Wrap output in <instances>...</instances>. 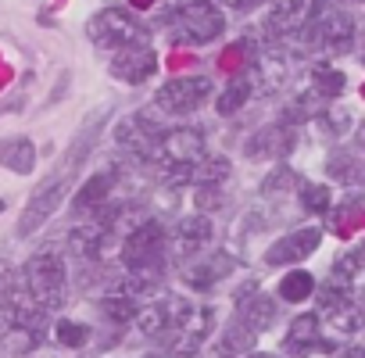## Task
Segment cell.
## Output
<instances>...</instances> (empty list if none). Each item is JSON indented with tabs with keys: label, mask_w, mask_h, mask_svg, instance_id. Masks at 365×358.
<instances>
[{
	"label": "cell",
	"mask_w": 365,
	"mask_h": 358,
	"mask_svg": "<svg viewBox=\"0 0 365 358\" xmlns=\"http://www.w3.org/2000/svg\"><path fill=\"white\" fill-rule=\"evenodd\" d=\"M251 93H255V86H251L247 79H233V83L226 86V93L219 97V115H222V118L237 115V111L251 101Z\"/></svg>",
	"instance_id": "cell-21"
},
{
	"label": "cell",
	"mask_w": 365,
	"mask_h": 358,
	"mask_svg": "<svg viewBox=\"0 0 365 358\" xmlns=\"http://www.w3.org/2000/svg\"><path fill=\"white\" fill-rule=\"evenodd\" d=\"M255 337H258V333H255L247 322H240V319H237V322L222 333V340H219V354H222V358H233L237 351H247Z\"/></svg>",
	"instance_id": "cell-20"
},
{
	"label": "cell",
	"mask_w": 365,
	"mask_h": 358,
	"mask_svg": "<svg viewBox=\"0 0 365 358\" xmlns=\"http://www.w3.org/2000/svg\"><path fill=\"white\" fill-rule=\"evenodd\" d=\"M361 265H365V251H347V255H340V258L333 262V280H336L340 287H347V283L358 276Z\"/></svg>",
	"instance_id": "cell-24"
},
{
	"label": "cell",
	"mask_w": 365,
	"mask_h": 358,
	"mask_svg": "<svg viewBox=\"0 0 365 358\" xmlns=\"http://www.w3.org/2000/svg\"><path fill=\"white\" fill-rule=\"evenodd\" d=\"M301 205L312 212V215H322V212H329V190L326 187H301Z\"/></svg>",
	"instance_id": "cell-26"
},
{
	"label": "cell",
	"mask_w": 365,
	"mask_h": 358,
	"mask_svg": "<svg viewBox=\"0 0 365 358\" xmlns=\"http://www.w3.org/2000/svg\"><path fill=\"white\" fill-rule=\"evenodd\" d=\"M230 179V161L226 158H205L194 165V187H222Z\"/></svg>",
	"instance_id": "cell-19"
},
{
	"label": "cell",
	"mask_w": 365,
	"mask_h": 358,
	"mask_svg": "<svg viewBox=\"0 0 365 358\" xmlns=\"http://www.w3.org/2000/svg\"><path fill=\"white\" fill-rule=\"evenodd\" d=\"M247 358H272V354H247Z\"/></svg>",
	"instance_id": "cell-30"
},
{
	"label": "cell",
	"mask_w": 365,
	"mask_h": 358,
	"mask_svg": "<svg viewBox=\"0 0 365 358\" xmlns=\"http://www.w3.org/2000/svg\"><path fill=\"white\" fill-rule=\"evenodd\" d=\"M154 72H158V58H154V51L143 47V44L122 47V51H115V58H111V76L122 79V83H143V79H150Z\"/></svg>",
	"instance_id": "cell-8"
},
{
	"label": "cell",
	"mask_w": 365,
	"mask_h": 358,
	"mask_svg": "<svg viewBox=\"0 0 365 358\" xmlns=\"http://www.w3.org/2000/svg\"><path fill=\"white\" fill-rule=\"evenodd\" d=\"M294 187H301L297 172H294V168H287V165H279V168H272V172L265 175V183H262V198H265V201H276V198H287Z\"/></svg>",
	"instance_id": "cell-18"
},
{
	"label": "cell",
	"mask_w": 365,
	"mask_h": 358,
	"mask_svg": "<svg viewBox=\"0 0 365 358\" xmlns=\"http://www.w3.org/2000/svg\"><path fill=\"white\" fill-rule=\"evenodd\" d=\"M315 337H319V319L308 312V315H297L294 322H290V333H287V340H283V351L290 354V358H301V354H308L312 347H315Z\"/></svg>",
	"instance_id": "cell-16"
},
{
	"label": "cell",
	"mask_w": 365,
	"mask_h": 358,
	"mask_svg": "<svg viewBox=\"0 0 365 358\" xmlns=\"http://www.w3.org/2000/svg\"><path fill=\"white\" fill-rule=\"evenodd\" d=\"M54 337H58L65 347H83V344L90 340V326L72 322V319H61V322L54 326Z\"/></svg>",
	"instance_id": "cell-25"
},
{
	"label": "cell",
	"mask_w": 365,
	"mask_h": 358,
	"mask_svg": "<svg viewBox=\"0 0 365 358\" xmlns=\"http://www.w3.org/2000/svg\"><path fill=\"white\" fill-rule=\"evenodd\" d=\"M212 97V79L208 76H187V79H172L154 93V104L165 115H190Z\"/></svg>",
	"instance_id": "cell-6"
},
{
	"label": "cell",
	"mask_w": 365,
	"mask_h": 358,
	"mask_svg": "<svg viewBox=\"0 0 365 358\" xmlns=\"http://www.w3.org/2000/svg\"><path fill=\"white\" fill-rule=\"evenodd\" d=\"M351 168H354L351 158H329V175H336V179H358L361 172H351Z\"/></svg>",
	"instance_id": "cell-27"
},
{
	"label": "cell",
	"mask_w": 365,
	"mask_h": 358,
	"mask_svg": "<svg viewBox=\"0 0 365 358\" xmlns=\"http://www.w3.org/2000/svg\"><path fill=\"white\" fill-rule=\"evenodd\" d=\"M283 150H290V129L279 122V126H265L251 136V143L244 147L247 158H279Z\"/></svg>",
	"instance_id": "cell-14"
},
{
	"label": "cell",
	"mask_w": 365,
	"mask_h": 358,
	"mask_svg": "<svg viewBox=\"0 0 365 358\" xmlns=\"http://www.w3.org/2000/svg\"><path fill=\"white\" fill-rule=\"evenodd\" d=\"M165 244H168V233H165V226H161L158 219L140 223V226L125 237V244H122V262H125V269H129L147 290H150V287L158 283V276H161Z\"/></svg>",
	"instance_id": "cell-1"
},
{
	"label": "cell",
	"mask_w": 365,
	"mask_h": 358,
	"mask_svg": "<svg viewBox=\"0 0 365 358\" xmlns=\"http://www.w3.org/2000/svg\"><path fill=\"white\" fill-rule=\"evenodd\" d=\"M312 294H315L312 272H290V276L279 283V297L290 301V305H297V301H304V297H312Z\"/></svg>",
	"instance_id": "cell-22"
},
{
	"label": "cell",
	"mask_w": 365,
	"mask_h": 358,
	"mask_svg": "<svg viewBox=\"0 0 365 358\" xmlns=\"http://www.w3.org/2000/svg\"><path fill=\"white\" fill-rule=\"evenodd\" d=\"M11 287H15V269H11L4 258H0V297H4Z\"/></svg>",
	"instance_id": "cell-29"
},
{
	"label": "cell",
	"mask_w": 365,
	"mask_h": 358,
	"mask_svg": "<svg viewBox=\"0 0 365 358\" xmlns=\"http://www.w3.org/2000/svg\"><path fill=\"white\" fill-rule=\"evenodd\" d=\"M0 212H4V201H0Z\"/></svg>",
	"instance_id": "cell-32"
},
{
	"label": "cell",
	"mask_w": 365,
	"mask_h": 358,
	"mask_svg": "<svg viewBox=\"0 0 365 358\" xmlns=\"http://www.w3.org/2000/svg\"><path fill=\"white\" fill-rule=\"evenodd\" d=\"M344 90V76L336 72V68H329V65H315L312 68V93H319V97H336Z\"/></svg>",
	"instance_id": "cell-23"
},
{
	"label": "cell",
	"mask_w": 365,
	"mask_h": 358,
	"mask_svg": "<svg viewBox=\"0 0 365 358\" xmlns=\"http://www.w3.org/2000/svg\"><path fill=\"white\" fill-rule=\"evenodd\" d=\"M322 122H326V129H329V133H344V129L351 126L347 111H326V115H322Z\"/></svg>",
	"instance_id": "cell-28"
},
{
	"label": "cell",
	"mask_w": 365,
	"mask_h": 358,
	"mask_svg": "<svg viewBox=\"0 0 365 358\" xmlns=\"http://www.w3.org/2000/svg\"><path fill=\"white\" fill-rule=\"evenodd\" d=\"M0 165L26 175L36 168V147L29 136H8V140H0Z\"/></svg>",
	"instance_id": "cell-15"
},
{
	"label": "cell",
	"mask_w": 365,
	"mask_h": 358,
	"mask_svg": "<svg viewBox=\"0 0 365 358\" xmlns=\"http://www.w3.org/2000/svg\"><path fill=\"white\" fill-rule=\"evenodd\" d=\"M240 322H247L255 333H262V329H269L272 322H276V301H269V297H262V294H255V297H244L240 301V315H237Z\"/></svg>",
	"instance_id": "cell-17"
},
{
	"label": "cell",
	"mask_w": 365,
	"mask_h": 358,
	"mask_svg": "<svg viewBox=\"0 0 365 358\" xmlns=\"http://www.w3.org/2000/svg\"><path fill=\"white\" fill-rule=\"evenodd\" d=\"M208 240H212V223H208V215H187V219H179V223L172 226V251H175L179 258L201 255V251L208 247Z\"/></svg>",
	"instance_id": "cell-9"
},
{
	"label": "cell",
	"mask_w": 365,
	"mask_h": 358,
	"mask_svg": "<svg viewBox=\"0 0 365 358\" xmlns=\"http://www.w3.org/2000/svg\"><path fill=\"white\" fill-rule=\"evenodd\" d=\"M222 26H226V19L212 0H187V4H179L168 15V36L175 44H187V47L212 44L222 33Z\"/></svg>",
	"instance_id": "cell-2"
},
{
	"label": "cell",
	"mask_w": 365,
	"mask_h": 358,
	"mask_svg": "<svg viewBox=\"0 0 365 358\" xmlns=\"http://www.w3.org/2000/svg\"><path fill=\"white\" fill-rule=\"evenodd\" d=\"M233 272V258L226 251H212V255H194L187 265H182V280H187L194 290H212L215 283H222Z\"/></svg>",
	"instance_id": "cell-7"
},
{
	"label": "cell",
	"mask_w": 365,
	"mask_h": 358,
	"mask_svg": "<svg viewBox=\"0 0 365 358\" xmlns=\"http://www.w3.org/2000/svg\"><path fill=\"white\" fill-rule=\"evenodd\" d=\"M86 33H90V40L97 47H108V51L136 47V44L147 40V29L129 11H122V8H104L101 15H93L90 26H86Z\"/></svg>",
	"instance_id": "cell-4"
},
{
	"label": "cell",
	"mask_w": 365,
	"mask_h": 358,
	"mask_svg": "<svg viewBox=\"0 0 365 358\" xmlns=\"http://www.w3.org/2000/svg\"><path fill=\"white\" fill-rule=\"evenodd\" d=\"M361 147H365V126H361Z\"/></svg>",
	"instance_id": "cell-31"
},
{
	"label": "cell",
	"mask_w": 365,
	"mask_h": 358,
	"mask_svg": "<svg viewBox=\"0 0 365 358\" xmlns=\"http://www.w3.org/2000/svg\"><path fill=\"white\" fill-rule=\"evenodd\" d=\"M312 4L315 0H272V8L265 15V29L272 36H279V33H290V29L304 26L308 15H312Z\"/></svg>",
	"instance_id": "cell-12"
},
{
	"label": "cell",
	"mask_w": 365,
	"mask_h": 358,
	"mask_svg": "<svg viewBox=\"0 0 365 358\" xmlns=\"http://www.w3.org/2000/svg\"><path fill=\"white\" fill-rule=\"evenodd\" d=\"M22 287H26L47 312L58 308L61 297H65V262H61V255H54V251L33 255V258L26 262V269H22Z\"/></svg>",
	"instance_id": "cell-3"
},
{
	"label": "cell",
	"mask_w": 365,
	"mask_h": 358,
	"mask_svg": "<svg viewBox=\"0 0 365 358\" xmlns=\"http://www.w3.org/2000/svg\"><path fill=\"white\" fill-rule=\"evenodd\" d=\"M68 179H72V172H58V175H51V179H43V183L36 187V194L29 198V205H26V212H22V219H19V237H33L58 208H61V201H65V194H68Z\"/></svg>",
	"instance_id": "cell-5"
},
{
	"label": "cell",
	"mask_w": 365,
	"mask_h": 358,
	"mask_svg": "<svg viewBox=\"0 0 365 358\" xmlns=\"http://www.w3.org/2000/svg\"><path fill=\"white\" fill-rule=\"evenodd\" d=\"M319 240H322L319 226L294 230V233H287L283 240H276V244L269 247L265 262H269V265H290V262H301V258H308V255L319 247Z\"/></svg>",
	"instance_id": "cell-10"
},
{
	"label": "cell",
	"mask_w": 365,
	"mask_h": 358,
	"mask_svg": "<svg viewBox=\"0 0 365 358\" xmlns=\"http://www.w3.org/2000/svg\"><path fill=\"white\" fill-rule=\"evenodd\" d=\"M115 179H118V172H115V168L93 172V175L86 179V183L76 190L72 208H76V212H93V208H104V205H108V198H111V190H115Z\"/></svg>",
	"instance_id": "cell-13"
},
{
	"label": "cell",
	"mask_w": 365,
	"mask_h": 358,
	"mask_svg": "<svg viewBox=\"0 0 365 358\" xmlns=\"http://www.w3.org/2000/svg\"><path fill=\"white\" fill-rule=\"evenodd\" d=\"M201 147H205V133H201V129H194V126L172 129V133H165V143H161V161H165V165H172V161L197 165Z\"/></svg>",
	"instance_id": "cell-11"
}]
</instances>
